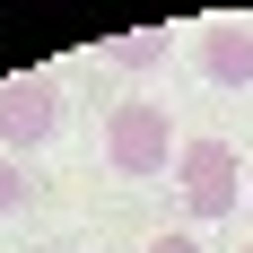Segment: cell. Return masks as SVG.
<instances>
[{
    "instance_id": "cell-1",
    "label": "cell",
    "mask_w": 253,
    "mask_h": 253,
    "mask_svg": "<svg viewBox=\"0 0 253 253\" xmlns=\"http://www.w3.org/2000/svg\"><path fill=\"white\" fill-rule=\"evenodd\" d=\"M183 157L175 123H166V105H114V123H105V166L114 175H166Z\"/></svg>"
},
{
    "instance_id": "cell-6",
    "label": "cell",
    "mask_w": 253,
    "mask_h": 253,
    "mask_svg": "<svg viewBox=\"0 0 253 253\" xmlns=\"http://www.w3.org/2000/svg\"><path fill=\"white\" fill-rule=\"evenodd\" d=\"M18 210H26V166L0 149V218H18Z\"/></svg>"
},
{
    "instance_id": "cell-8",
    "label": "cell",
    "mask_w": 253,
    "mask_h": 253,
    "mask_svg": "<svg viewBox=\"0 0 253 253\" xmlns=\"http://www.w3.org/2000/svg\"><path fill=\"white\" fill-rule=\"evenodd\" d=\"M245 192H253V157H245Z\"/></svg>"
},
{
    "instance_id": "cell-5",
    "label": "cell",
    "mask_w": 253,
    "mask_h": 253,
    "mask_svg": "<svg viewBox=\"0 0 253 253\" xmlns=\"http://www.w3.org/2000/svg\"><path fill=\"white\" fill-rule=\"evenodd\" d=\"M105 61H114V70H157V61H166V26H131V35H114Z\"/></svg>"
},
{
    "instance_id": "cell-3",
    "label": "cell",
    "mask_w": 253,
    "mask_h": 253,
    "mask_svg": "<svg viewBox=\"0 0 253 253\" xmlns=\"http://www.w3.org/2000/svg\"><path fill=\"white\" fill-rule=\"evenodd\" d=\"M175 175H183V210H192L201 227L210 218H236V175H245V166H236L227 140H183Z\"/></svg>"
},
{
    "instance_id": "cell-2",
    "label": "cell",
    "mask_w": 253,
    "mask_h": 253,
    "mask_svg": "<svg viewBox=\"0 0 253 253\" xmlns=\"http://www.w3.org/2000/svg\"><path fill=\"white\" fill-rule=\"evenodd\" d=\"M52 131H61V79L52 70H18L0 79V149H44Z\"/></svg>"
},
{
    "instance_id": "cell-4",
    "label": "cell",
    "mask_w": 253,
    "mask_h": 253,
    "mask_svg": "<svg viewBox=\"0 0 253 253\" xmlns=\"http://www.w3.org/2000/svg\"><path fill=\"white\" fill-rule=\"evenodd\" d=\"M201 70L218 79V87H245L253 79V26H210L201 35Z\"/></svg>"
},
{
    "instance_id": "cell-7",
    "label": "cell",
    "mask_w": 253,
    "mask_h": 253,
    "mask_svg": "<svg viewBox=\"0 0 253 253\" xmlns=\"http://www.w3.org/2000/svg\"><path fill=\"white\" fill-rule=\"evenodd\" d=\"M149 253H201V245H192V236H157Z\"/></svg>"
}]
</instances>
